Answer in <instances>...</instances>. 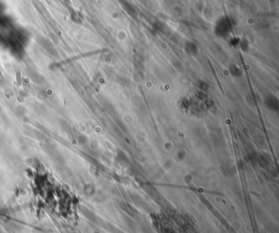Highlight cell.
I'll use <instances>...</instances> for the list:
<instances>
[{
  "instance_id": "obj_1",
  "label": "cell",
  "mask_w": 279,
  "mask_h": 233,
  "mask_svg": "<svg viewBox=\"0 0 279 233\" xmlns=\"http://www.w3.org/2000/svg\"><path fill=\"white\" fill-rule=\"evenodd\" d=\"M266 104L268 106V107L270 108L271 110H275V111H277V109H278L279 102L276 96H268V98H267V101H266Z\"/></svg>"
}]
</instances>
